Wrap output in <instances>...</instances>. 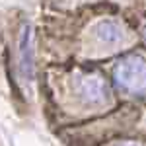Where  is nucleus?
I'll return each mask as SVG.
<instances>
[{"label":"nucleus","instance_id":"f03ea898","mask_svg":"<svg viewBox=\"0 0 146 146\" xmlns=\"http://www.w3.org/2000/svg\"><path fill=\"white\" fill-rule=\"evenodd\" d=\"M76 92L80 94V98L90 103H101V101L107 100L109 96V88L107 84L103 82L101 76L98 74H86V76H80L76 82Z\"/></svg>","mask_w":146,"mask_h":146},{"label":"nucleus","instance_id":"7ed1b4c3","mask_svg":"<svg viewBox=\"0 0 146 146\" xmlns=\"http://www.w3.org/2000/svg\"><path fill=\"white\" fill-rule=\"evenodd\" d=\"M94 37L105 45H117L123 39V27L113 20H101L94 25Z\"/></svg>","mask_w":146,"mask_h":146},{"label":"nucleus","instance_id":"f257e3e1","mask_svg":"<svg viewBox=\"0 0 146 146\" xmlns=\"http://www.w3.org/2000/svg\"><path fill=\"white\" fill-rule=\"evenodd\" d=\"M115 82L131 94L146 92V58L138 55H127L113 68Z\"/></svg>","mask_w":146,"mask_h":146},{"label":"nucleus","instance_id":"20e7f679","mask_svg":"<svg viewBox=\"0 0 146 146\" xmlns=\"http://www.w3.org/2000/svg\"><path fill=\"white\" fill-rule=\"evenodd\" d=\"M121 146H142L140 142H135V140H129V142H123Z\"/></svg>","mask_w":146,"mask_h":146},{"label":"nucleus","instance_id":"39448f33","mask_svg":"<svg viewBox=\"0 0 146 146\" xmlns=\"http://www.w3.org/2000/svg\"><path fill=\"white\" fill-rule=\"evenodd\" d=\"M144 39H146V27H144Z\"/></svg>","mask_w":146,"mask_h":146}]
</instances>
